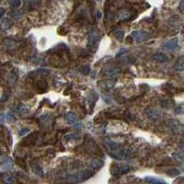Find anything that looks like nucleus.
<instances>
[{"mask_svg":"<svg viewBox=\"0 0 184 184\" xmlns=\"http://www.w3.org/2000/svg\"><path fill=\"white\" fill-rule=\"evenodd\" d=\"M168 125L175 135H181L184 132V125L178 120H168Z\"/></svg>","mask_w":184,"mask_h":184,"instance_id":"f257e3e1","label":"nucleus"},{"mask_svg":"<svg viewBox=\"0 0 184 184\" xmlns=\"http://www.w3.org/2000/svg\"><path fill=\"white\" fill-rule=\"evenodd\" d=\"M149 33H147L145 32H141V31H135L132 33V38L134 39L136 42H142L144 41H146L149 38Z\"/></svg>","mask_w":184,"mask_h":184,"instance_id":"f03ea898","label":"nucleus"},{"mask_svg":"<svg viewBox=\"0 0 184 184\" xmlns=\"http://www.w3.org/2000/svg\"><path fill=\"white\" fill-rule=\"evenodd\" d=\"M145 113H146L147 116H148V118H150L151 120H154V121L158 120L159 118L161 117L160 110H158L157 108H148V109H146Z\"/></svg>","mask_w":184,"mask_h":184,"instance_id":"7ed1b4c3","label":"nucleus"},{"mask_svg":"<svg viewBox=\"0 0 184 184\" xmlns=\"http://www.w3.org/2000/svg\"><path fill=\"white\" fill-rule=\"evenodd\" d=\"M119 72H120V68H118L117 66H106V67L102 69L103 75L110 77H112Z\"/></svg>","mask_w":184,"mask_h":184,"instance_id":"20e7f679","label":"nucleus"},{"mask_svg":"<svg viewBox=\"0 0 184 184\" xmlns=\"http://www.w3.org/2000/svg\"><path fill=\"white\" fill-rule=\"evenodd\" d=\"M116 83V78H110L107 80H102L99 84L100 87L104 88V89H112L115 86Z\"/></svg>","mask_w":184,"mask_h":184,"instance_id":"39448f33","label":"nucleus"},{"mask_svg":"<svg viewBox=\"0 0 184 184\" xmlns=\"http://www.w3.org/2000/svg\"><path fill=\"white\" fill-rule=\"evenodd\" d=\"M103 165H104V162H103V160H101L100 158H93L89 161V167L92 169H99Z\"/></svg>","mask_w":184,"mask_h":184,"instance_id":"423d86ee","label":"nucleus"},{"mask_svg":"<svg viewBox=\"0 0 184 184\" xmlns=\"http://www.w3.org/2000/svg\"><path fill=\"white\" fill-rule=\"evenodd\" d=\"M131 14L127 9H122L117 13V19L121 21H126L130 19Z\"/></svg>","mask_w":184,"mask_h":184,"instance_id":"0eeeda50","label":"nucleus"},{"mask_svg":"<svg viewBox=\"0 0 184 184\" xmlns=\"http://www.w3.org/2000/svg\"><path fill=\"white\" fill-rule=\"evenodd\" d=\"M12 167H13V160L11 158H6L2 162V164L0 165V170H2V171L9 170Z\"/></svg>","mask_w":184,"mask_h":184,"instance_id":"6e6552de","label":"nucleus"},{"mask_svg":"<svg viewBox=\"0 0 184 184\" xmlns=\"http://www.w3.org/2000/svg\"><path fill=\"white\" fill-rule=\"evenodd\" d=\"M163 47L167 50H175L177 47H178V39L175 38L172 40H169L168 42L164 43Z\"/></svg>","mask_w":184,"mask_h":184,"instance_id":"1a4fd4ad","label":"nucleus"},{"mask_svg":"<svg viewBox=\"0 0 184 184\" xmlns=\"http://www.w3.org/2000/svg\"><path fill=\"white\" fill-rule=\"evenodd\" d=\"M153 60L159 62V63H165L168 61V56L166 55L165 54L162 53H157L153 55Z\"/></svg>","mask_w":184,"mask_h":184,"instance_id":"9d476101","label":"nucleus"},{"mask_svg":"<svg viewBox=\"0 0 184 184\" xmlns=\"http://www.w3.org/2000/svg\"><path fill=\"white\" fill-rule=\"evenodd\" d=\"M99 37H100V34L96 32H91L89 34H88V44L89 45H93V44L96 43L99 40Z\"/></svg>","mask_w":184,"mask_h":184,"instance_id":"9b49d317","label":"nucleus"},{"mask_svg":"<svg viewBox=\"0 0 184 184\" xmlns=\"http://www.w3.org/2000/svg\"><path fill=\"white\" fill-rule=\"evenodd\" d=\"M36 87H37V89L39 90L40 93H43V92H45L47 90V83L45 82V81H43V80H41V81H38V82L36 83Z\"/></svg>","mask_w":184,"mask_h":184,"instance_id":"f8f14e48","label":"nucleus"},{"mask_svg":"<svg viewBox=\"0 0 184 184\" xmlns=\"http://www.w3.org/2000/svg\"><path fill=\"white\" fill-rule=\"evenodd\" d=\"M65 120L69 124H75L77 122V118L75 113L73 112H68L65 114Z\"/></svg>","mask_w":184,"mask_h":184,"instance_id":"ddd939ff","label":"nucleus"},{"mask_svg":"<svg viewBox=\"0 0 184 184\" xmlns=\"http://www.w3.org/2000/svg\"><path fill=\"white\" fill-rule=\"evenodd\" d=\"M175 70L183 72L184 71V56H181L178 59L175 64Z\"/></svg>","mask_w":184,"mask_h":184,"instance_id":"4468645a","label":"nucleus"},{"mask_svg":"<svg viewBox=\"0 0 184 184\" xmlns=\"http://www.w3.org/2000/svg\"><path fill=\"white\" fill-rule=\"evenodd\" d=\"M4 44H5V46H6L7 48H9V49H14V48H16L19 46V42H16V41H14V40H11V39H6L4 41Z\"/></svg>","mask_w":184,"mask_h":184,"instance_id":"2eb2a0df","label":"nucleus"},{"mask_svg":"<svg viewBox=\"0 0 184 184\" xmlns=\"http://www.w3.org/2000/svg\"><path fill=\"white\" fill-rule=\"evenodd\" d=\"M12 21L9 19H4L1 21V24H0V29H3V31H6L12 26Z\"/></svg>","mask_w":184,"mask_h":184,"instance_id":"dca6fc26","label":"nucleus"},{"mask_svg":"<svg viewBox=\"0 0 184 184\" xmlns=\"http://www.w3.org/2000/svg\"><path fill=\"white\" fill-rule=\"evenodd\" d=\"M105 144L107 145V146L110 149H112V150L119 149V144H117L116 142L112 141V140H110V139H106Z\"/></svg>","mask_w":184,"mask_h":184,"instance_id":"f3484780","label":"nucleus"},{"mask_svg":"<svg viewBox=\"0 0 184 184\" xmlns=\"http://www.w3.org/2000/svg\"><path fill=\"white\" fill-rule=\"evenodd\" d=\"M16 112H17L19 115H20V116H24V115H26V114L28 113V109H27L26 106L20 104V105H19V106L16 108Z\"/></svg>","mask_w":184,"mask_h":184,"instance_id":"a211bd4d","label":"nucleus"},{"mask_svg":"<svg viewBox=\"0 0 184 184\" xmlns=\"http://www.w3.org/2000/svg\"><path fill=\"white\" fill-rule=\"evenodd\" d=\"M113 34L116 37V39L120 42H122L124 38V32L122 29H115V31H113Z\"/></svg>","mask_w":184,"mask_h":184,"instance_id":"6ab92c4d","label":"nucleus"},{"mask_svg":"<svg viewBox=\"0 0 184 184\" xmlns=\"http://www.w3.org/2000/svg\"><path fill=\"white\" fill-rule=\"evenodd\" d=\"M145 181L149 182V183H155V184H157V183H165L162 180L157 179V178H155V177H145Z\"/></svg>","mask_w":184,"mask_h":184,"instance_id":"aec40b11","label":"nucleus"},{"mask_svg":"<svg viewBox=\"0 0 184 184\" xmlns=\"http://www.w3.org/2000/svg\"><path fill=\"white\" fill-rule=\"evenodd\" d=\"M110 172H112V176H116V177L120 176V175H121V173H120L119 166L113 164V165L112 166V168H110Z\"/></svg>","mask_w":184,"mask_h":184,"instance_id":"412c9836","label":"nucleus"},{"mask_svg":"<svg viewBox=\"0 0 184 184\" xmlns=\"http://www.w3.org/2000/svg\"><path fill=\"white\" fill-rule=\"evenodd\" d=\"M78 71L81 73V74H83V75H88V74L90 73V67H89V65H82L81 67L78 68Z\"/></svg>","mask_w":184,"mask_h":184,"instance_id":"4be33fe9","label":"nucleus"},{"mask_svg":"<svg viewBox=\"0 0 184 184\" xmlns=\"http://www.w3.org/2000/svg\"><path fill=\"white\" fill-rule=\"evenodd\" d=\"M32 169H33V172L37 175H39V176H43V170H42V168L41 166L39 165H34L32 167Z\"/></svg>","mask_w":184,"mask_h":184,"instance_id":"5701e85b","label":"nucleus"},{"mask_svg":"<svg viewBox=\"0 0 184 184\" xmlns=\"http://www.w3.org/2000/svg\"><path fill=\"white\" fill-rule=\"evenodd\" d=\"M9 15H10V17L12 19H19L22 16V11H20V10H14V11H11L9 13Z\"/></svg>","mask_w":184,"mask_h":184,"instance_id":"b1692460","label":"nucleus"},{"mask_svg":"<svg viewBox=\"0 0 184 184\" xmlns=\"http://www.w3.org/2000/svg\"><path fill=\"white\" fill-rule=\"evenodd\" d=\"M119 169H120L121 175L122 174L123 175V174H126L127 172L130 171V167L127 165H121V166H119Z\"/></svg>","mask_w":184,"mask_h":184,"instance_id":"393cba45","label":"nucleus"},{"mask_svg":"<svg viewBox=\"0 0 184 184\" xmlns=\"http://www.w3.org/2000/svg\"><path fill=\"white\" fill-rule=\"evenodd\" d=\"M92 176H93V173L90 170H85V171H83L82 173H81V178H82V180H87V179L90 178V177H92Z\"/></svg>","mask_w":184,"mask_h":184,"instance_id":"a878e982","label":"nucleus"},{"mask_svg":"<svg viewBox=\"0 0 184 184\" xmlns=\"http://www.w3.org/2000/svg\"><path fill=\"white\" fill-rule=\"evenodd\" d=\"M122 60L124 63H127V64H134L135 62V58L134 56H125L122 58Z\"/></svg>","mask_w":184,"mask_h":184,"instance_id":"bb28decb","label":"nucleus"},{"mask_svg":"<svg viewBox=\"0 0 184 184\" xmlns=\"http://www.w3.org/2000/svg\"><path fill=\"white\" fill-rule=\"evenodd\" d=\"M16 79H17V77L15 76L14 74H9L7 77H6V81L9 83H10V84H14L15 81H16Z\"/></svg>","mask_w":184,"mask_h":184,"instance_id":"cd10ccee","label":"nucleus"},{"mask_svg":"<svg viewBox=\"0 0 184 184\" xmlns=\"http://www.w3.org/2000/svg\"><path fill=\"white\" fill-rule=\"evenodd\" d=\"M9 4L12 7H19L20 5H21V1H20V0H9Z\"/></svg>","mask_w":184,"mask_h":184,"instance_id":"c85d7f7f","label":"nucleus"},{"mask_svg":"<svg viewBox=\"0 0 184 184\" xmlns=\"http://www.w3.org/2000/svg\"><path fill=\"white\" fill-rule=\"evenodd\" d=\"M168 175H169L170 177H176V176H178L180 174V170H178L177 168H171L170 170H168L167 172Z\"/></svg>","mask_w":184,"mask_h":184,"instance_id":"c756f323","label":"nucleus"},{"mask_svg":"<svg viewBox=\"0 0 184 184\" xmlns=\"http://www.w3.org/2000/svg\"><path fill=\"white\" fill-rule=\"evenodd\" d=\"M3 180L6 182V183H12L14 181V178L12 176H9V175H6L4 176L3 178Z\"/></svg>","mask_w":184,"mask_h":184,"instance_id":"7c9ffc66","label":"nucleus"},{"mask_svg":"<svg viewBox=\"0 0 184 184\" xmlns=\"http://www.w3.org/2000/svg\"><path fill=\"white\" fill-rule=\"evenodd\" d=\"M24 3H25L26 6H28V7H34L35 0H24Z\"/></svg>","mask_w":184,"mask_h":184,"instance_id":"2f4dec72","label":"nucleus"},{"mask_svg":"<svg viewBox=\"0 0 184 184\" xmlns=\"http://www.w3.org/2000/svg\"><path fill=\"white\" fill-rule=\"evenodd\" d=\"M36 72H38V73H40L41 74V76H42V77H47L48 75H49V73H50V71L49 70H47V69H39V70H37Z\"/></svg>","mask_w":184,"mask_h":184,"instance_id":"473e14b6","label":"nucleus"},{"mask_svg":"<svg viewBox=\"0 0 184 184\" xmlns=\"http://www.w3.org/2000/svg\"><path fill=\"white\" fill-rule=\"evenodd\" d=\"M6 122H15V117H14L11 113H7V114H6Z\"/></svg>","mask_w":184,"mask_h":184,"instance_id":"72a5a7b5","label":"nucleus"},{"mask_svg":"<svg viewBox=\"0 0 184 184\" xmlns=\"http://www.w3.org/2000/svg\"><path fill=\"white\" fill-rule=\"evenodd\" d=\"M173 157H174L177 160H179V161H181V160H183V159H184L183 155H182V154H180V153H175V154L173 155Z\"/></svg>","mask_w":184,"mask_h":184,"instance_id":"f704fd0d","label":"nucleus"},{"mask_svg":"<svg viewBox=\"0 0 184 184\" xmlns=\"http://www.w3.org/2000/svg\"><path fill=\"white\" fill-rule=\"evenodd\" d=\"M28 132H29V129H28V128H23V129L19 130V136H23V135H27Z\"/></svg>","mask_w":184,"mask_h":184,"instance_id":"c9c22d12","label":"nucleus"},{"mask_svg":"<svg viewBox=\"0 0 184 184\" xmlns=\"http://www.w3.org/2000/svg\"><path fill=\"white\" fill-rule=\"evenodd\" d=\"M175 112H176L177 114H183V113H184V108H183V107H180V106L177 107V108H176V110H175Z\"/></svg>","mask_w":184,"mask_h":184,"instance_id":"e433bc0d","label":"nucleus"},{"mask_svg":"<svg viewBox=\"0 0 184 184\" xmlns=\"http://www.w3.org/2000/svg\"><path fill=\"white\" fill-rule=\"evenodd\" d=\"M77 135H75V134H70V135H66L64 138L65 139H71V140H73V139H75V138H77Z\"/></svg>","mask_w":184,"mask_h":184,"instance_id":"4c0bfd02","label":"nucleus"},{"mask_svg":"<svg viewBox=\"0 0 184 184\" xmlns=\"http://www.w3.org/2000/svg\"><path fill=\"white\" fill-rule=\"evenodd\" d=\"M5 122H6V114H0V123H3Z\"/></svg>","mask_w":184,"mask_h":184,"instance_id":"58836bf2","label":"nucleus"},{"mask_svg":"<svg viewBox=\"0 0 184 184\" xmlns=\"http://www.w3.org/2000/svg\"><path fill=\"white\" fill-rule=\"evenodd\" d=\"M126 51H127V50H126V49H125V48H123V49L120 50V51H119V53H118V54H116V56H117V57H119L120 55L123 54L124 53H126Z\"/></svg>","mask_w":184,"mask_h":184,"instance_id":"ea45409f","label":"nucleus"},{"mask_svg":"<svg viewBox=\"0 0 184 184\" xmlns=\"http://www.w3.org/2000/svg\"><path fill=\"white\" fill-rule=\"evenodd\" d=\"M4 160H5V155L1 150H0V163H2Z\"/></svg>","mask_w":184,"mask_h":184,"instance_id":"a19ab883","label":"nucleus"},{"mask_svg":"<svg viewBox=\"0 0 184 184\" xmlns=\"http://www.w3.org/2000/svg\"><path fill=\"white\" fill-rule=\"evenodd\" d=\"M33 59H34V60H32V63H33V64H38L41 63V59H40V58H38V57H34Z\"/></svg>","mask_w":184,"mask_h":184,"instance_id":"79ce46f5","label":"nucleus"},{"mask_svg":"<svg viewBox=\"0 0 184 184\" xmlns=\"http://www.w3.org/2000/svg\"><path fill=\"white\" fill-rule=\"evenodd\" d=\"M180 10L181 12H184V0H182V1L180 2Z\"/></svg>","mask_w":184,"mask_h":184,"instance_id":"37998d69","label":"nucleus"},{"mask_svg":"<svg viewBox=\"0 0 184 184\" xmlns=\"http://www.w3.org/2000/svg\"><path fill=\"white\" fill-rule=\"evenodd\" d=\"M101 18V12L100 10L97 11V19H100Z\"/></svg>","mask_w":184,"mask_h":184,"instance_id":"c03bdc74","label":"nucleus"},{"mask_svg":"<svg viewBox=\"0 0 184 184\" xmlns=\"http://www.w3.org/2000/svg\"><path fill=\"white\" fill-rule=\"evenodd\" d=\"M4 12H5V10L4 9H0V19H1L2 18V16H3V14H4Z\"/></svg>","mask_w":184,"mask_h":184,"instance_id":"a18cd8bd","label":"nucleus"}]
</instances>
